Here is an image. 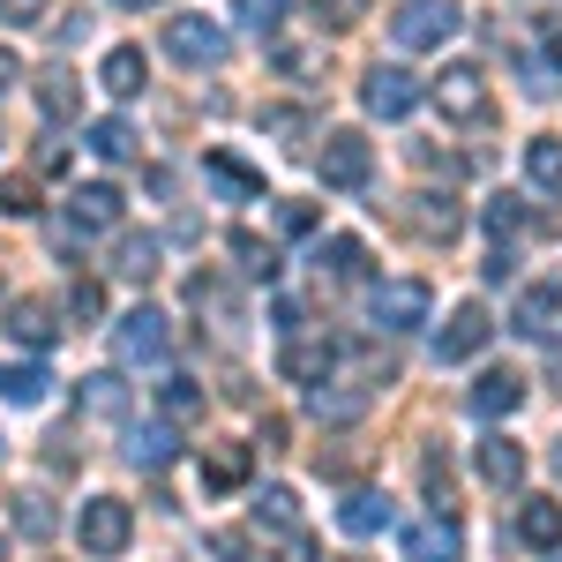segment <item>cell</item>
Segmentation results:
<instances>
[{
    "mask_svg": "<svg viewBox=\"0 0 562 562\" xmlns=\"http://www.w3.org/2000/svg\"><path fill=\"white\" fill-rule=\"evenodd\" d=\"M76 540H83V555H121L135 540V510L121 495H90L83 518H76Z\"/></svg>",
    "mask_w": 562,
    "mask_h": 562,
    "instance_id": "6da1fadb",
    "label": "cell"
},
{
    "mask_svg": "<svg viewBox=\"0 0 562 562\" xmlns=\"http://www.w3.org/2000/svg\"><path fill=\"white\" fill-rule=\"evenodd\" d=\"M458 23H465V15H458V0H405V8H397V23H390V38L405 45V53H435Z\"/></svg>",
    "mask_w": 562,
    "mask_h": 562,
    "instance_id": "7a4b0ae2",
    "label": "cell"
},
{
    "mask_svg": "<svg viewBox=\"0 0 562 562\" xmlns=\"http://www.w3.org/2000/svg\"><path fill=\"white\" fill-rule=\"evenodd\" d=\"M435 293L420 285V278H383L375 293H368V315H375V330H420L428 323Z\"/></svg>",
    "mask_w": 562,
    "mask_h": 562,
    "instance_id": "3957f363",
    "label": "cell"
},
{
    "mask_svg": "<svg viewBox=\"0 0 562 562\" xmlns=\"http://www.w3.org/2000/svg\"><path fill=\"white\" fill-rule=\"evenodd\" d=\"M428 98L442 105V121H487V76H480L473 60H450L428 83Z\"/></svg>",
    "mask_w": 562,
    "mask_h": 562,
    "instance_id": "277c9868",
    "label": "cell"
},
{
    "mask_svg": "<svg viewBox=\"0 0 562 562\" xmlns=\"http://www.w3.org/2000/svg\"><path fill=\"white\" fill-rule=\"evenodd\" d=\"M166 53H173L180 68H217V60L233 53V38L217 31L211 15H173V23H166Z\"/></svg>",
    "mask_w": 562,
    "mask_h": 562,
    "instance_id": "5b68a950",
    "label": "cell"
},
{
    "mask_svg": "<svg viewBox=\"0 0 562 562\" xmlns=\"http://www.w3.org/2000/svg\"><path fill=\"white\" fill-rule=\"evenodd\" d=\"M323 188H368V173H375V143L360 128H338L330 143H323Z\"/></svg>",
    "mask_w": 562,
    "mask_h": 562,
    "instance_id": "8992f818",
    "label": "cell"
},
{
    "mask_svg": "<svg viewBox=\"0 0 562 562\" xmlns=\"http://www.w3.org/2000/svg\"><path fill=\"white\" fill-rule=\"evenodd\" d=\"M166 346H173V330H166V315H158V307H135V315H121V323H113V352H121L128 368L166 360Z\"/></svg>",
    "mask_w": 562,
    "mask_h": 562,
    "instance_id": "52a82bcc",
    "label": "cell"
},
{
    "mask_svg": "<svg viewBox=\"0 0 562 562\" xmlns=\"http://www.w3.org/2000/svg\"><path fill=\"white\" fill-rule=\"evenodd\" d=\"M360 98H368V113H375V121H405V113L428 98V83H420V76H405V68H368Z\"/></svg>",
    "mask_w": 562,
    "mask_h": 562,
    "instance_id": "ba28073f",
    "label": "cell"
},
{
    "mask_svg": "<svg viewBox=\"0 0 562 562\" xmlns=\"http://www.w3.org/2000/svg\"><path fill=\"white\" fill-rule=\"evenodd\" d=\"M487 338H495V315H487L480 301H465L450 323H442V330H435V360H473Z\"/></svg>",
    "mask_w": 562,
    "mask_h": 562,
    "instance_id": "9c48e42d",
    "label": "cell"
},
{
    "mask_svg": "<svg viewBox=\"0 0 562 562\" xmlns=\"http://www.w3.org/2000/svg\"><path fill=\"white\" fill-rule=\"evenodd\" d=\"M68 217H76V233H113L121 225V188L113 180H90L68 195Z\"/></svg>",
    "mask_w": 562,
    "mask_h": 562,
    "instance_id": "30bf717a",
    "label": "cell"
},
{
    "mask_svg": "<svg viewBox=\"0 0 562 562\" xmlns=\"http://www.w3.org/2000/svg\"><path fill=\"white\" fill-rule=\"evenodd\" d=\"M458 548H465V540H458V525L442 518V510L420 518V525H405V562H458Z\"/></svg>",
    "mask_w": 562,
    "mask_h": 562,
    "instance_id": "8fae6325",
    "label": "cell"
},
{
    "mask_svg": "<svg viewBox=\"0 0 562 562\" xmlns=\"http://www.w3.org/2000/svg\"><path fill=\"white\" fill-rule=\"evenodd\" d=\"M518 540H525V548H540V555H562V503L525 495V503H518Z\"/></svg>",
    "mask_w": 562,
    "mask_h": 562,
    "instance_id": "7c38bea8",
    "label": "cell"
},
{
    "mask_svg": "<svg viewBox=\"0 0 562 562\" xmlns=\"http://www.w3.org/2000/svg\"><path fill=\"white\" fill-rule=\"evenodd\" d=\"M518 405H525V375H510V368H487V375L473 383V413L480 420H510Z\"/></svg>",
    "mask_w": 562,
    "mask_h": 562,
    "instance_id": "4fadbf2b",
    "label": "cell"
},
{
    "mask_svg": "<svg viewBox=\"0 0 562 562\" xmlns=\"http://www.w3.org/2000/svg\"><path fill=\"white\" fill-rule=\"evenodd\" d=\"M248 465H256V450H248V442H211V450H203V487L225 495V487H240V480H248Z\"/></svg>",
    "mask_w": 562,
    "mask_h": 562,
    "instance_id": "5bb4252c",
    "label": "cell"
},
{
    "mask_svg": "<svg viewBox=\"0 0 562 562\" xmlns=\"http://www.w3.org/2000/svg\"><path fill=\"white\" fill-rule=\"evenodd\" d=\"M480 480H487V487H525V450L510 435H487V442H480Z\"/></svg>",
    "mask_w": 562,
    "mask_h": 562,
    "instance_id": "9a60e30c",
    "label": "cell"
},
{
    "mask_svg": "<svg viewBox=\"0 0 562 562\" xmlns=\"http://www.w3.org/2000/svg\"><path fill=\"white\" fill-rule=\"evenodd\" d=\"M98 83L113 90V98H135V90L150 83V68H143V45H113V53L98 60Z\"/></svg>",
    "mask_w": 562,
    "mask_h": 562,
    "instance_id": "2e32d148",
    "label": "cell"
},
{
    "mask_svg": "<svg viewBox=\"0 0 562 562\" xmlns=\"http://www.w3.org/2000/svg\"><path fill=\"white\" fill-rule=\"evenodd\" d=\"M397 217H405L420 240H450V233H458V203H450V195H413Z\"/></svg>",
    "mask_w": 562,
    "mask_h": 562,
    "instance_id": "e0dca14e",
    "label": "cell"
},
{
    "mask_svg": "<svg viewBox=\"0 0 562 562\" xmlns=\"http://www.w3.org/2000/svg\"><path fill=\"white\" fill-rule=\"evenodd\" d=\"M338 525H346L352 540H375V532L390 525V503L375 495V487H352L346 503H338Z\"/></svg>",
    "mask_w": 562,
    "mask_h": 562,
    "instance_id": "ac0fdd59",
    "label": "cell"
},
{
    "mask_svg": "<svg viewBox=\"0 0 562 562\" xmlns=\"http://www.w3.org/2000/svg\"><path fill=\"white\" fill-rule=\"evenodd\" d=\"M562 323V285H532L518 301V338H555Z\"/></svg>",
    "mask_w": 562,
    "mask_h": 562,
    "instance_id": "d6986e66",
    "label": "cell"
},
{
    "mask_svg": "<svg viewBox=\"0 0 562 562\" xmlns=\"http://www.w3.org/2000/svg\"><path fill=\"white\" fill-rule=\"evenodd\" d=\"M38 113L45 121H76V113H83V83H76L68 68H45L38 76Z\"/></svg>",
    "mask_w": 562,
    "mask_h": 562,
    "instance_id": "ffe728a7",
    "label": "cell"
},
{
    "mask_svg": "<svg viewBox=\"0 0 562 562\" xmlns=\"http://www.w3.org/2000/svg\"><path fill=\"white\" fill-rule=\"evenodd\" d=\"M330 360H338V352L315 346V338H285V352H278V368H285L293 383H323V375H330Z\"/></svg>",
    "mask_w": 562,
    "mask_h": 562,
    "instance_id": "44dd1931",
    "label": "cell"
},
{
    "mask_svg": "<svg viewBox=\"0 0 562 562\" xmlns=\"http://www.w3.org/2000/svg\"><path fill=\"white\" fill-rule=\"evenodd\" d=\"M525 173L540 195H562V135H532L525 143Z\"/></svg>",
    "mask_w": 562,
    "mask_h": 562,
    "instance_id": "7402d4cb",
    "label": "cell"
},
{
    "mask_svg": "<svg viewBox=\"0 0 562 562\" xmlns=\"http://www.w3.org/2000/svg\"><path fill=\"white\" fill-rule=\"evenodd\" d=\"M315 270H323V278H360V270H368V248H360L352 233H330V240H315Z\"/></svg>",
    "mask_w": 562,
    "mask_h": 562,
    "instance_id": "603a6c76",
    "label": "cell"
},
{
    "mask_svg": "<svg viewBox=\"0 0 562 562\" xmlns=\"http://www.w3.org/2000/svg\"><path fill=\"white\" fill-rule=\"evenodd\" d=\"M128 458H135V465H150V473H166V465L180 458L173 428H166V420H150V428H135V435H128Z\"/></svg>",
    "mask_w": 562,
    "mask_h": 562,
    "instance_id": "cb8c5ba5",
    "label": "cell"
},
{
    "mask_svg": "<svg viewBox=\"0 0 562 562\" xmlns=\"http://www.w3.org/2000/svg\"><path fill=\"white\" fill-rule=\"evenodd\" d=\"M45 390H53V375H45L38 360H8V368H0V397H8V405H38Z\"/></svg>",
    "mask_w": 562,
    "mask_h": 562,
    "instance_id": "d4e9b609",
    "label": "cell"
},
{
    "mask_svg": "<svg viewBox=\"0 0 562 562\" xmlns=\"http://www.w3.org/2000/svg\"><path fill=\"white\" fill-rule=\"evenodd\" d=\"M90 150H98L105 166H128V158L143 150V143H135V128H128V121H90Z\"/></svg>",
    "mask_w": 562,
    "mask_h": 562,
    "instance_id": "484cf974",
    "label": "cell"
},
{
    "mask_svg": "<svg viewBox=\"0 0 562 562\" xmlns=\"http://www.w3.org/2000/svg\"><path fill=\"white\" fill-rule=\"evenodd\" d=\"M113 270H121V278H135V285H150V278H158V240H150V233H143V240H121V248H113Z\"/></svg>",
    "mask_w": 562,
    "mask_h": 562,
    "instance_id": "4316f807",
    "label": "cell"
},
{
    "mask_svg": "<svg viewBox=\"0 0 562 562\" xmlns=\"http://www.w3.org/2000/svg\"><path fill=\"white\" fill-rule=\"evenodd\" d=\"M158 405H166V420H203V383L166 375V383H158Z\"/></svg>",
    "mask_w": 562,
    "mask_h": 562,
    "instance_id": "83f0119b",
    "label": "cell"
},
{
    "mask_svg": "<svg viewBox=\"0 0 562 562\" xmlns=\"http://www.w3.org/2000/svg\"><path fill=\"white\" fill-rule=\"evenodd\" d=\"M307 405H315V420H360L368 390H330V383H315V390H307Z\"/></svg>",
    "mask_w": 562,
    "mask_h": 562,
    "instance_id": "f1b7e54d",
    "label": "cell"
},
{
    "mask_svg": "<svg viewBox=\"0 0 562 562\" xmlns=\"http://www.w3.org/2000/svg\"><path fill=\"white\" fill-rule=\"evenodd\" d=\"M8 338H15V346H31V352H38V346H53V315H45L38 301H23L15 315H8Z\"/></svg>",
    "mask_w": 562,
    "mask_h": 562,
    "instance_id": "f546056e",
    "label": "cell"
},
{
    "mask_svg": "<svg viewBox=\"0 0 562 562\" xmlns=\"http://www.w3.org/2000/svg\"><path fill=\"white\" fill-rule=\"evenodd\" d=\"M83 413H128V383L121 375H83Z\"/></svg>",
    "mask_w": 562,
    "mask_h": 562,
    "instance_id": "4dcf8cb0",
    "label": "cell"
},
{
    "mask_svg": "<svg viewBox=\"0 0 562 562\" xmlns=\"http://www.w3.org/2000/svg\"><path fill=\"white\" fill-rule=\"evenodd\" d=\"M233 256H240V270H248V278H262V285H270V278H278V256H270V248H262L256 233H233Z\"/></svg>",
    "mask_w": 562,
    "mask_h": 562,
    "instance_id": "1f68e13d",
    "label": "cell"
},
{
    "mask_svg": "<svg viewBox=\"0 0 562 562\" xmlns=\"http://www.w3.org/2000/svg\"><path fill=\"white\" fill-rule=\"evenodd\" d=\"M203 166H211V180H225V188H233V195H256L262 180L248 173V166H240V158H225V150H211V158H203Z\"/></svg>",
    "mask_w": 562,
    "mask_h": 562,
    "instance_id": "d6a6232c",
    "label": "cell"
},
{
    "mask_svg": "<svg viewBox=\"0 0 562 562\" xmlns=\"http://www.w3.org/2000/svg\"><path fill=\"white\" fill-rule=\"evenodd\" d=\"M68 315H76V323H98V315H105V285H98V278H76V285H68Z\"/></svg>",
    "mask_w": 562,
    "mask_h": 562,
    "instance_id": "836d02e7",
    "label": "cell"
},
{
    "mask_svg": "<svg viewBox=\"0 0 562 562\" xmlns=\"http://www.w3.org/2000/svg\"><path fill=\"white\" fill-rule=\"evenodd\" d=\"M285 8H293V0H233V15H240L248 31H278V23H285Z\"/></svg>",
    "mask_w": 562,
    "mask_h": 562,
    "instance_id": "e575fe53",
    "label": "cell"
},
{
    "mask_svg": "<svg viewBox=\"0 0 562 562\" xmlns=\"http://www.w3.org/2000/svg\"><path fill=\"white\" fill-rule=\"evenodd\" d=\"M256 518L278 525V532H293V487H262V495H256Z\"/></svg>",
    "mask_w": 562,
    "mask_h": 562,
    "instance_id": "d590c367",
    "label": "cell"
},
{
    "mask_svg": "<svg viewBox=\"0 0 562 562\" xmlns=\"http://www.w3.org/2000/svg\"><path fill=\"white\" fill-rule=\"evenodd\" d=\"M360 15H368V0H315V23L323 31H352Z\"/></svg>",
    "mask_w": 562,
    "mask_h": 562,
    "instance_id": "8d00e7d4",
    "label": "cell"
},
{
    "mask_svg": "<svg viewBox=\"0 0 562 562\" xmlns=\"http://www.w3.org/2000/svg\"><path fill=\"white\" fill-rule=\"evenodd\" d=\"M518 225H525V203H518V195H495V203H487V233H495V240H510Z\"/></svg>",
    "mask_w": 562,
    "mask_h": 562,
    "instance_id": "74e56055",
    "label": "cell"
},
{
    "mask_svg": "<svg viewBox=\"0 0 562 562\" xmlns=\"http://www.w3.org/2000/svg\"><path fill=\"white\" fill-rule=\"evenodd\" d=\"M0 211H8V217H31V211H38V188H31L23 173H15V180H0Z\"/></svg>",
    "mask_w": 562,
    "mask_h": 562,
    "instance_id": "f35d334b",
    "label": "cell"
},
{
    "mask_svg": "<svg viewBox=\"0 0 562 562\" xmlns=\"http://www.w3.org/2000/svg\"><path fill=\"white\" fill-rule=\"evenodd\" d=\"M15 525H23L31 540H45V532H53V510H45L38 495H15Z\"/></svg>",
    "mask_w": 562,
    "mask_h": 562,
    "instance_id": "ab89813d",
    "label": "cell"
},
{
    "mask_svg": "<svg viewBox=\"0 0 562 562\" xmlns=\"http://www.w3.org/2000/svg\"><path fill=\"white\" fill-rule=\"evenodd\" d=\"M278 225L285 233H315V203H278Z\"/></svg>",
    "mask_w": 562,
    "mask_h": 562,
    "instance_id": "60d3db41",
    "label": "cell"
},
{
    "mask_svg": "<svg viewBox=\"0 0 562 562\" xmlns=\"http://www.w3.org/2000/svg\"><path fill=\"white\" fill-rule=\"evenodd\" d=\"M270 562H315V540H307V532H285V540H278V555Z\"/></svg>",
    "mask_w": 562,
    "mask_h": 562,
    "instance_id": "b9f144b4",
    "label": "cell"
},
{
    "mask_svg": "<svg viewBox=\"0 0 562 562\" xmlns=\"http://www.w3.org/2000/svg\"><path fill=\"white\" fill-rule=\"evenodd\" d=\"M420 480H428L435 503H450V465H442V458H428V465H420Z\"/></svg>",
    "mask_w": 562,
    "mask_h": 562,
    "instance_id": "7bdbcfd3",
    "label": "cell"
},
{
    "mask_svg": "<svg viewBox=\"0 0 562 562\" xmlns=\"http://www.w3.org/2000/svg\"><path fill=\"white\" fill-rule=\"evenodd\" d=\"M45 8H53V0H0V15H8V23H38Z\"/></svg>",
    "mask_w": 562,
    "mask_h": 562,
    "instance_id": "ee69618b",
    "label": "cell"
},
{
    "mask_svg": "<svg viewBox=\"0 0 562 562\" xmlns=\"http://www.w3.org/2000/svg\"><path fill=\"white\" fill-rule=\"evenodd\" d=\"M15 76H23V60H15V53L0 45V98H8V83H15Z\"/></svg>",
    "mask_w": 562,
    "mask_h": 562,
    "instance_id": "f6af8a7d",
    "label": "cell"
},
{
    "mask_svg": "<svg viewBox=\"0 0 562 562\" xmlns=\"http://www.w3.org/2000/svg\"><path fill=\"white\" fill-rule=\"evenodd\" d=\"M113 8H150V0H113Z\"/></svg>",
    "mask_w": 562,
    "mask_h": 562,
    "instance_id": "bcb514c9",
    "label": "cell"
},
{
    "mask_svg": "<svg viewBox=\"0 0 562 562\" xmlns=\"http://www.w3.org/2000/svg\"><path fill=\"white\" fill-rule=\"evenodd\" d=\"M555 60H562V31H555Z\"/></svg>",
    "mask_w": 562,
    "mask_h": 562,
    "instance_id": "7dc6e473",
    "label": "cell"
},
{
    "mask_svg": "<svg viewBox=\"0 0 562 562\" xmlns=\"http://www.w3.org/2000/svg\"><path fill=\"white\" fill-rule=\"evenodd\" d=\"M555 562H562V555H555Z\"/></svg>",
    "mask_w": 562,
    "mask_h": 562,
    "instance_id": "c3c4849f",
    "label": "cell"
}]
</instances>
